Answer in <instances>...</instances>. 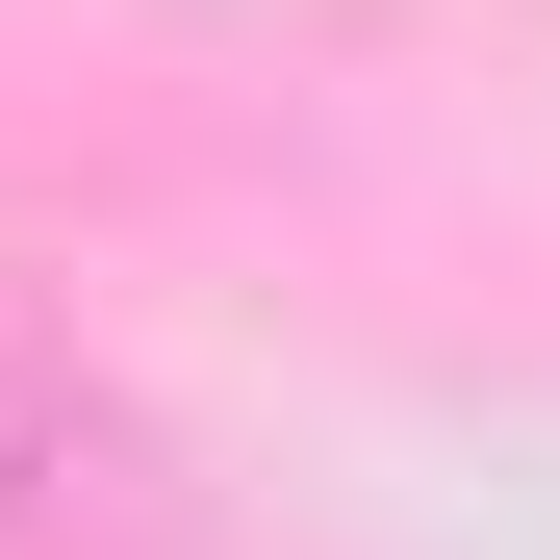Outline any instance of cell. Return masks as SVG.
Returning a JSON list of instances; mask_svg holds the SVG:
<instances>
[{
  "label": "cell",
  "mask_w": 560,
  "mask_h": 560,
  "mask_svg": "<svg viewBox=\"0 0 560 560\" xmlns=\"http://www.w3.org/2000/svg\"><path fill=\"white\" fill-rule=\"evenodd\" d=\"M153 535H178V458L128 408V357L51 280H0V560H153Z\"/></svg>",
  "instance_id": "6da1fadb"
}]
</instances>
